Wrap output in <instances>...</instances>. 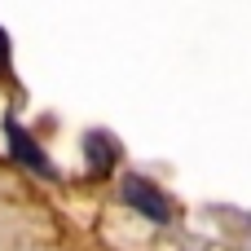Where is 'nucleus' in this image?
I'll return each instance as SVG.
<instances>
[{
	"instance_id": "nucleus-1",
	"label": "nucleus",
	"mask_w": 251,
	"mask_h": 251,
	"mask_svg": "<svg viewBox=\"0 0 251 251\" xmlns=\"http://www.w3.org/2000/svg\"><path fill=\"white\" fill-rule=\"evenodd\" d=\"M124 203L137 207V212H141L146 221H154V225H168V221H172V203H168V194L154 190L146 176H124Z\"/></svg>"
},
{
	"instance_id": "nucleus-2",
	"label": "nucleus",
	"mask_w": 251,
	"mask_h": 251,
	"mask_svg": "<svg viewBox=\"0 0 251 251\" xmlns=\"http://www.w3.org/2000/svg\"><path fill=\"white\" fill-rule=\"evenodd\" d=\"M4 137H9V150H13V159L22 163V168H31L35 176H44V181H57V168H53V159L18 128V119H4Z\"/></svg>"
},
{
	"instance_id": "nucleus-3",
	"label": "nucleus",
	"mask_w": 251,
	"mask_h": 251,
	"mask_svg": "<svg viewBox=\"0 0 251 251\" xmlns=\"http://www.w3.org/2000/svg\"><path fill=\"white\" fill-rule=\"evenodd\" d=\"M84 150H88V159H93V163H110V159H115V150H110V146L101 141V132H88Z\"/></svg>"
}]
</instances>
